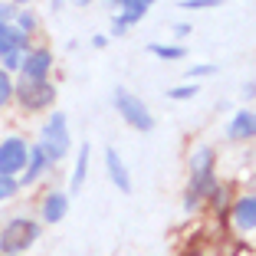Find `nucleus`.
Listing matches in <instances>:
<instances>
[{
    "instance_id": "6ab92c4d",
    "label": "nucleus",
    "mask_w": 256,
    "mask_h": 256,
    "mask_svg": "<svg viewBox=\"0 0 256 256\" xmlns=\"http://www.w3.org/2000/svg\"><path fill=\"white\" fill-rule=\"evenodd\" d=\"M220 0H181L184 10H207V7H217Z\"/></svg>"
},
{
    "instance_id": "aec40b11",
    "label": "nucleus",
    "mask_w": 256,
    "mask_h": 256,
    "mask_svg": "<svg viewBox=\"0 0 256 256\" xmlns=\"http://www.w3.org/2000/svg\"><path fill=\"white\" fill-rule=\"evenodd\" d=\"M4 60V72H14V69L23 66V56L20 53H7V56H0Z\"/></svg>"
},
{
    "instance_id": "a211bd4d",
    "label": "nucleus",
    "mask_w": 256,
    "mask_h": 256,
    "mask_svg": "<svg viewBox=\"0 0 256 256\" xmlns=\"http://www.w3.org/2000/svg\"><path fill=\"white\" fill-rule=\"evenodd\" d=\"M10 96H14V82H10L7 72H0V106H7Z\"/></svg>"
},
{
    "instance_id": "4be33fe9",
    "label": "nucleus",
    "mask_w": 256,
    "mask_h": 256,
    "mask_svg": "<svg viewBox=\"0 0 256 256\" xmlns=\"http://www.w3.org/2000/svg\"><path fill=\"white\" fill-rule=\"evenodd\" d=\"M16 23H20V26H16L20 33H30L33 26H36V20H33V14H20V10H16Z\"/></svg>"
},
{
    "instance_id": "412c9836",
    "label": "nucleus",
    "mask_w": 256,
    "mask_h": 256,
    "mask_svg": "<svg viewBox=\"0 0 256 256\" xmlns=\"http://www.w3.org/2000/svg\"><path fill=\"white\" fill-rule=\"evenodd\" d=\"M14 194H16V181L14 178H0V200H7Z\"/></svg>"
},
{
    "instance_id": "1a4fd4ad",
    "label": "nucleus",
    "mask_w": 256,
    "mask_h": 256,
    "mask_svg": "<svg viewBox=\"0 0 256 256\" xmlns=\"http://www.w3.org/2000/svg\"><path fill=\"white\" fill-rule=\"evenodd\" d=\"M106 168H108V181H112L122 194H132V174H128L125 161H122V154L115 148L106 151Z\"/></svg>"
},
{
    "instance_id": "f257e3e1",
    "label": "nucleus",
    "mask_w": 256,
    "mask_h": 256,
    "mask_svg": "<svg viewBox=\"0 0 256 256\" xmlns=\"http://www.w3.org/2000/svg\"><path fill=\"white\" fill-rule=\"evenodd\" d=\"M190 190H188V210L197 207L204 194H214V151L210 148H200L190 158Z\"/></svg>"
},
{
    "instance_id": "0eeeda50",
    "label": "nucleus",
    "mask_w": 256,
    "mask_h": 256,
    "mask_svg": "<svg viewBox=\"0 0 256 256\" xmlns=\"http://www.w3.org/2000/svg\"><path fill=\"white\" fill-rule=\"evenodd\" d=\"M53 66V56L46 53V50H33V53L23 56V79H30V82H46V72Z\"/></svg>"
},
{
    "instance_id": "7ed1b4c3",
    "label": "nucleus",
    "mask_w": 256,
    "mask_h": 256,
    "mask_svg": "<svg viewBox=\"0 0 256 256\" xmlns=\"http://www.w3.org/2000/svg\"><path fill=\"white\" fill-rule=\"evenodd\" d=\"M36 236H40V224H33L26 217H16L0 234V250H4V256H20L23 250H30L36 243Z\"/></svg>"
},
{
    "instance_id": "393cba45",
    "label": "nucleus",
    "mask_w": 256,
    "mask_h": 256,
    "mask_svg": "<svg viewBox=\"0 0 256 256\" xmlns=\"http://www.w3.org/2000/svg\"><path fill=\"white\" fill-rule=\"evenodd\" d=\"M174 33H178V36H188L190 26H188V23H178V26H174Z\"/></svg>"
},
{
    "instance_id": "423d86ee",
    "label": "nucleus",
    "mask_w": 256,
    "mask_h": 256,
    "mask_svg": "<svg viewBox=\"0 0 256 256\" xmlns=\"http://www.w3.org/2000/svg\"><path fill=\"white\" fill-rule=\"evenodd\" d=\"M16 96H20V102L26 108H33V112H36V108H46L50 106V102H53L56 98V89L50 82H30V79H23L20 86H16Z\"/></svg>"
},
{
    "instance_id": "f03ea898",
    "label": "nucleus",
    "mask_w": 256,
    "mask_h": 256,
    "mask_svg": "<svg viewBox=\"0 0 256 256\" xmlns=\"http://www.w3.org/2000/svg\"><path fill=\"white\" fill-rule=\"evenodd\" d=\"M112 106H115V112H118L132 128H138V132H151V128H154V118H151L148 106H144L135 92H128V89L118 86V89L112 92Z\"/></svg>"
},
{
    "instance_id": "6e6552de",
    "label": "nucleus",
    "mask_w": 256,
    "mask_h": 256,
    "mask_svg": "<svg viewBox=\"0 0 256 256\" xmlns=\"http://www.w3.org/2000/svg\"><path fill=\"white\" fill-rule=\"evenodd\" d=\"M115 4L122 7V14L115 16V33H125V26H132V23L142 20L154 0H115Z\"/></svg>"
},
{
    "instance_id": "2eb2a0df",
    "label": "nucleus",
    "mask_w": 256,
    "mask_h": 256,
    "mask_svg": "<svg viewBox=\"0 0 256 256\" xmlns=\"http://www.w3.org/2000/svg\"><path fill=\"white\" fill-rule=\"evenodd\" d=\"M86 171H89V144L79 148V161H76V174H72V188H79V184L86 181Z\"/></svg>"
},
{
    "instance_id": "a878e982",
    "label": "nucleus",
    "mask_w": 256,
    "mask_h": 256,
    "mask_svg": "<svg viewBox=\"0 0 256 256\" xmlns=\"http://www.w3.org/2000/svg\"><path fill=\"white\" fill-rule=\"evenodd\" d=\"M76 4H79V7H86V4H96V0H76Z\"/></svg>"
},
{
    "instance_id": "b1692460",
    "label": "nucleus",
    "mask_w": 256,
    "mask_h": 256,
    "mask_svg": "<svg viewBox=\"0 0 256 256\" xmlns=\"http://www.w3.org/2000/svg\"><path fill=\"white\" fill-rule=\"evenodd\" d=\"M16 20V10L14 7H0V23H14Z\"/></svg>"
},
{
    "instance_id": "9d476101",
    "label": "nucleus",
    "mask_w": 256,
    "mask_h": 256,
    "mask_svg": "<svg viewBox=\"0 0 256 256\" xmlns=\"http://www.w3.org/2000/svg\"><path fill=\"white\" fill-rule=\"evenodd\" d=\"M20 50H26V33H20L14 23H0V56L20 53Z\"/></svg>"
},
{
    "instance_id": "f8f14e48",
    "label": "nucleus",
    "mask_w": 256,
    "mask_h": 256,
    "mask_svg": "<svg viewBox=\"0 0 256 256\" xmlns=\"http://www.w3.org/2000/svg\"><path fill=\"white\" fill-rule=\"evenodd\" d=\"M234 224L240 226V230H253L256 226V194L240 197V200L234 204Z\"/></svg>"
},
{
    "instance_id": "9b49d317",
    "label": "nucleus",
    "mask_w": 256,
    "mask_h": 256,
    "mask_svg": "<svg viewBox=\"0 0 256 256\" xmlns=\"http://www.w3.org/2000/svg\"><path fill=\"white\" fill-rule=\"evenodd\" d=\"M226 135L234 138V142H243V138H256V112H236L230 128H226Z\"/></svg>"
},
{
    "instance_id": "4468645a",
    "label": "nucleus",
    "mask_w": 256,
    "mask_h": 256,
    "mask_svg": "<svg viewBox=\"0 0 256 256\" xmlns=\"http://www.w3.org/2000/svg\"><path fill=\"white\" fill-rule=\"evenodd\" d=\"M50 168V158L43 154V148L40 144H33V151H30V158H26V174H23V184H33L40 178V174Z\"/></svg>"
},
{
    "instance_id": "20e7f679",
    "label": "nucleus",
    "mask_w": 256,
    "mask_h": 256,
    "mask_svg": "<svg viewBox=\"0 0 256 256\" xmlns=\"http://www.w3.org/2000/svg\"><path fill=\"white\" fill-rule=\"evenodd\" d=\"M69 125H66V115H53V118L43 125V135H40V148H43V154L50 158V164L53 161H62L69 154Z\"/></svg>"
},
{
    "instance_id": "bb28decb",
    "label": "nucleus",
    "mask_w": 256,
    "mask_h": 256,
    "mask_svg": "<svg viewBox=\"0 0 256 256\" xmlns=\"http://www.w3.org/2000/svg\"><path fill=\"white\" fill-rule=\"evenodd\" d=\"M16 4H26V0H16Z\"/></svg>"
},
{
    "instance_id": "f3484780",
    "label": "nucleus",
    "mask_w": 256,
    "mask_h": 256,
    "mask_svg": "<svg viewBox=\"0 0 256 256\" xmlns=\"http://www.w3.org/2000/svg\"><path fill=\"white\" fill-rule=\"evenodd\" d=\"M197 92H200V89H197V86L190 82V86H178V89H171V92H168V96H171L174 102H184V98H194Z\"/></svg>"
},
{
    "instance_id": "ddd939ff",
    "label": "nucleus",
    "mask_w": 256,
    "mask_h": 256,
    "mask_svg": "<svg viewBox=\"0 0 256 256\" xmlns=\"http://www.w3.org/2000/svg\"><path fill=\"white\" fill-rule=\"evenodd\" d=\"M66 210H69V197L62 194V190H56V194H50L43 200V217H46V224H60V220L66 217Z\"/></svg>"
},
{
    "instance_id": "39448f33",
    "label": "nucleus",
    "mask_w": 256,
    "mask_h": 256,
    "mask_svg": "<svg viewBox=\"0 0 256 256\" xmlns=\"http://www.w3.org/2000/svg\"><path fill=\"white\" fill-rule=\"evenodd\" d=\"M26 158H30V144L23 138H7L0 144V178H14L16 171H23Z\"/></svg>"
},
{
    "instance_id": "dca6fc26",
    "label": "nucleus",
    "mask_w": 256,
    "mask_h": 256,
    "mask_svg": "<svg viewBox=\"0 0 256 256\" xmlns=\"http://www.w3.org/2000/svg\"><path fill=\"white\" fill-rule=\"evenodd\" d=\"M151 53L161 56V60H184V46H161V43H154Z\"/></svg>"
},
{
    "instance_id": "5701e85b",
    "label": "nucleus",
    "mask_w": 256,
    "mask_h": 256,
    "mask_svg": "<svg viewBox=\"0 0 256 256\" xmlns=\"http://www.w3.org/2000/svg\"><path fill=\"white\" fill-rule=\"evenodd\" d=\"M217 72V66H210V62H204V66H190L188 76H194V79H200V76H214Z\"/></svg>"
}]
</instances>
